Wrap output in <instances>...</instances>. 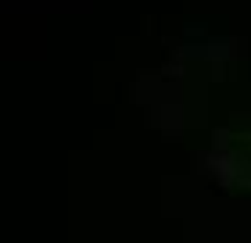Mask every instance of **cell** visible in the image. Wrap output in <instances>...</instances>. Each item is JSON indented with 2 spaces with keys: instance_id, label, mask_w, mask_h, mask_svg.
<instances>
[{
  "instance_id": "1",
  "label": "cell",
  "mask_w": 251,
  "mask_h": 243,
  "mask_svg": "<svg viewBox=\"0 0 251 243\" xmlns=\"http://www.w3.org/2000/svg\"><path fill=\"white\" fill-rule=\"evenodd\" d=\"M204 176H212L226 190L251 193V125L241 129H215L212 147L198 157Z\"/></svg>"
}]
</instances>
